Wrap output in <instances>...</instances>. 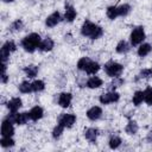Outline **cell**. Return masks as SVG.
Returning <instances> with one entry per match:
<instances>
[{
  "mask_svg": "<svg viewBox=\"0 0 152 152\" xmlns=\"http://www.w3.org/2000/svg\"><path fill=\"white\" fill-rule=\"evenodd\" d=\"M81 33L84 37H89L90 39H97L103 34V30L101 26L91 23L90 20H86L81 26Z\"/></svg>",
  "mask_w": 152,
  "mask_h": 152,
  "instance_id": "1",
  "label": "cell"
},
{
  "mask_svg": "<svg viewBox=\"0 0 152 152\" xmlns=\"http://www.w3.org/2000/svg\"><path fill=\"white\" fill-rule=\"evenodd\" d=\"M42 39H40V36L38 33H30L27 34L25 38H23L21 40V46L24 48V50L26 52H34L36 49L39 48V44H40Z\"/></svg>",
  "mask_w": 152,
  "mask_h": 152,
  "instance_id": "2",
  "label": "cell"
},
{
  "mask_svg": "<svg viewBox=\"0 0 152 152\" xmlns=\"http://www.w3.org/2000/svg\"><path fill=\"white\" fill-rule=\"evenodd\" d=\"M104 71H106V74H107L109 77H112V78H114V77H120V75H121L122 71H124V66H122L121 64L116 63V62H108V63L104 64Z\"/></svg>",
  "mask_w": 152,
  "mask_h": 152,
  "instance_id": "3",
  "label": "cell"
},
{
  "mask_svg": "<svg viewBox=\"0 0 152 152\" xmlns=\"http://www.w3.org/2000/svg\"><path fill=\"white\" fill-rule=\"evenodd\" d=\"M15 49H17L15 43H14L13 40H7V42L2 45L1 51H0V58H1V62H2V63H6V62L8 61V58H10V55H11L12 52H14Z\"/></svg>",
  "mask_w": 152,
  "mask_h": 152,
  "instance_id": "4",
  "label": "cell"
},
{
  "mask_svg": "<svg viewBox=\"0 0 152 152\" xmlns=\"http://www.w3.org/2000/svg\"><path fill=\"white\" fill-rule=\"evenodd\" d=\"M129 39H131V44H132L133 46L141 44V43L144 42V39H145V31H144V27L138 26V27L133 28V31L131 32Z\"/></svg>",
  "mask_w": 152,
  "mask_h": 152,
  "instance_id": "5",
  "label": "cell"
},
{
  "mask_svg": "<svg viewBox=\"0 0 152 152\" xmlns=\"http://www.w3.org/2000/svg\"><path fill=\"white\" fill-rule=\"evenodd\" d=\"M120 99V95L116 93V91H108V93H104L102 95H100L99 100L102 104H108V103H113V102H116L119 101Z\"/></svg>",
  "mask_w": 152,
  "mask_h": 152,
  "instance_id": "6",
  "label": "cell"
},
{
  "mask_svg": "<svg viewBox=\"0 0 152 152\" xmlns=\"http://www.w3.org/2000/svg\"><path fill=\"white\" fill-rule=\"evenodd\" d=\"M75 121H76V116L74 114H62L58 119V124H61L62 126H64L66 128L72 127Z\"/></svg>",
  "mask_w": 152,
  "mask_h": 152,
  "instance_id": "7",
  "label": "cell"
},
{
  "mask_svg": "<svg viewBox=\"0 0 152 152\" xmlns=\"http://www.w3.org/2000/svg\"><path fill=\"white\" fill-rule=\"evenodd\" d=\"M14 134V127H13V122H11L10 120L5 119L1 124V135L2 137H12Z\"/></svg>",
  "mask_w": 152,
  "mask_h": 152,
  "instance_id": "8",
  "label": "cell"
},
{
  "mask_svg": "<svg viewBox=\"0 0 152 152\" xmlns=\"http://www.w3.org/2000/svg\"><path fill=\"white\" fill-rule=\"evenodd\" d=\"M101 115H102V109L99 106H94V107H91L87 110V118L91 121H95V120L100 119Z\"/></svg>",
  "mask_w": 152,
  "mask_h": 152,
  "instance_id": "9",
  "label": "cell"
},
{
  "mask_svg": "<svg viewBox=\"0 0 152 152\" xmlns=\"http://www.w3.org/2000/svg\"><path fill=\"white\" fill-rule=\"evenodd\" d=\"M61 20H62V17H61L59 12H53V13H51V14L46 18L45 25H46L48 27H53V26H56Z\"/></svg>",
  "mask_w": 152,
  "mask_h": 152,
  "instance_id": "10",
  "label": "cell"
},
{
  "mask_svg": "<svg viewBox=\"0 0 152 152\" xmlns=\"http://www.w3.org/2000/svg\"><path fill=\"white\" fill-rule=\"evenodd\" d=\"M71 100H72V95L70 93H61L58 96V104L62 108H66L70 106Z\"/></svg>",
  "mask_w": 152,
  "mask_h": 152,
  "instance_id": "11",
  "label": "cell"
},
{
  "mask_svg": "<svg viewBox=\"0 0 152 152\" xmlns=\"http://www.w3.org/2000/svg\"><path fill=\"white\" fill-rule=\"evenodd\" d=\"M53 46H55V42H53L50 37H46L45 39H43V40L40 42L38 49H39L40 51H43V52H48V51H51V50L53 49Z\"/></svg>",
  "mask_w": 152,
  "mask_h": 152,
  "instance_id": "12",
  "label": "cell"
},
{
  "mask_svg": "<svg viewBox=\"0 0 152 152\" xmlns=\"http://www.w3.org/2000/svg\"><path fill=\"white\" fill-rule=\"evenodd\" d=\"M21 104H23L21 99H19V97H13V99H11V100L7 102V108L10 109V112L17 113V110L21 107Z\"/></svg>",
  "mask_w": 152,
  "mask_h": 152,
  "instance_id": "13",
  "label": "cell"
},
{
  "mask_svg": "<svg viewBox=\"0 0 152 152\" xmlns=\"http://www.w3.org/2000/svg\"><path fill=\"white\" fill-rule=\"evenodd\" d=\"M97 135H99V129L97 128H94V127H90V128H87L84 131V137L88 141L90 142H95L96 139H97Z\"/></svg>",
  "mask_w": 152,
  "mask_h": 152,
  "instance_id": "14",
  "label": "cell"
},
{
  "mask_svg": "<svg viewBox=\"0 0 152 152\" xmlns=\"http://www.w3.org/2000/svg\"><path fill=\"white\" fill-rule=\"evenodd\" d=\"M28 113H30V119H31V120H33V121H37V120L42 119V118H43V114H44L43 108H42V107H39V106L33 107Z\"/></svg>",
  "mask_w": 152,
  "mask_h": 152,
  "instance_id": "15",
  "label": "cell"
},
{
  "mask_svg": "<svg viewBox=\"0 0 152 152\" xmlns=\"http://www.w3.org/2000/svg\"><path fill=\"white\" fill-rule=\"evenodd\" d=\"M76 10L72 7V6H70V5H66L65 6V13H64V19L68 21V23H71V21H74V19L76 18Z\"/></svg>",
  "mask_w": 152,
  "mask_h": 152,
  "instance_id": "16",
  "label": "cell"
},
{
  "mask_svg": "<svg viewBox=\"0 0 152 152\" xmlns=\"http://www.w3.org/2000/svg\"><path fill=\"white\" fill-rule=\"evenodd\" d=\"M102 84H103L102 80H101L100 77H97V76H93V77H90V78L87 81V87L90 88V89L100 88Z\"/></svg>",
  "mask_w": 152,
  "mask_h": 152,
  "instance_id": "17",
  "label": "cell"
},
{
  "mask_svg": "<svg viewBox=\"0 0 152 152\" xmlns=\"http://www.w3.org/2000/svg\"><path fill=\"white\" fill-rule=\"evenodd\" d=\"M115 50H116V52H118V53L124 55V53H127V52L131 50V45H129L126 40H120V42L118 43V45H116Z\"/></svg>",
  "mask_w": 152,
  "mask_h": 152,
  "instance_id": "18",
  "label": "cell"
},
{
  "mask_svg": "<svg viewBox=\"0 0 152 152\" xmlns=\"http://www.w3.org/2000/svg\"><path fill=\"white\" fill-rule=\"evenodd\" d=\"M24 72L26 74V76H27L28 78H33V77H36L37 74H38V66H37V65H33V64L27 65V66L24 68Z\"/></svg>",
  "mask_w": 152,
  "mask_h": 152,
  "instance_id": "19",
  "label": "cell"
},
{
  "mask_svg": "<svg viewBox=\"0 0 152 152\" xmlns=\"http://www.w3.org/2000/svg\"><path fill=\"white\" fill-rule=\"evenodd\" d=\"M151 51H152V46H151L150 44H147V43H144V44H141V45L138 48V55H139L140 57L147 56Z\"/></svg>",
  "mask_w": 152,
  "mask_h": 152,
  "instance_id": "20",
  "label": "cell"
},
{
  "mask_svg": "<svg viewBox=\"0 0 152 152\" xmlns=\"http://www.w3.org/2000/svg\"><path fill=\"white\" fill-rule=\"evenodd\" d=\"M100 70V65L97 62H94V61H90V63L88 64L87 69H86V72L89 74V75H95L97 71Z\"/></svg>",
  "mask_w": 152,
  "mask_h": 152,
  "instance_id": "21",
  "label": "cell"
},
{
  "mask_svg": "<svg viewBox=\"0 0 152 152\" xmlns=\"http://www.w3.org/2000/svg\"><path fill=\"white\" fill-rule=\"evenodd\" d=\"M19 91L23 94H28L31 91H33L32 89V83H30L28 81H24L19 84Z\"/></svg>",
  "mask_w": 152,
  "mask_h": 152,
  "instance_id": "22",
  "label": "cell"
},
{
  "mask_svg": "<svg viewBox=\"0 0 152 152\" xmlns=\"http://www.w3.org/2000/svg\"><path fill=\"white\" fill-rule=\"evenodd\" d=\"M30 119V113L24 112V113H18L17 114V122L18 125H25Z\"/></svg>",
  "mask_w": 152,
  "mask_h": 152,
  "instance_id": "23",
  "label": "cell"
},
{
  "mask_svg": "<svg viewBox=\"0 0 152 152\" xmlns=\"http://www.w3.org/2000/svg\"><path fill=\"white\" fill-rule=\"evenodd\" d=\"M138 129H139L138 124H137L135 121H133V120H131V121L127 124L126 128H125L126 133H128V134H135V133L138 132Z\"/></svg>",
  "mask_w": 152,
  "mask_h": 152,
  "instance_id": "24",
  "label": "cell"
},
{
  "mask_svg": "<svg viewBox=\"0 0 152 152\" xmlns=\"http://www.w3.org/2000/svg\"><path fill=\"white\" fill-rule=\"evenodd\" d=\"M129 12H131V6H129L128 4H122V5L118 6V13H119V17H126Z\"/></svg>",
  "mask_w": 152,
  "mask_h": 152,
  "instance_id": "25",
  "label": "cell"
},
{
  "mask_svg": "<svg viewBox=\"0 0 152 152\" xmlns=\"http://www.w3.org/2000/svg\"><path fill=\"white\" fill-rule=\"evenodd\" d=\"M107 17L110 19V20H114L119 17V13H118V6H109L107 8Z\"/></svg>",
  "mask_w": 152,
  "mask_h": 152,
  "instance_id": "26",
  "label": "cell"
},
{
  "mask_svg": "<svg viewBox=\"0 0 152 152\" xmlns=\"http://www.w3.org/2000/svg\"><path fill=\"white\" fill-rule=\"evenodd\" d=\"M90 61H91V59H89L88 57H82V58H80L78 62H77V69H78V70H82V71H86V69H87L88 64L90 63Z\"/></svg>",
  "mask_w": 152,
  "mask_h": 152,
  "instance_id": "27",
  "label": "cell"
},
{
  "mask_svg": "<svg viewBox=\"0 0 152 152\" xmlns=\"http://www.w3.org/2000/svg\"><path fill=\"white\" fill-rule=\"evenodd\" d=\"M132 101H133V103H134L135 106H139V104H140V103L144 101V91L137 90V91L134 93V95H133Z\"/></svg>",
  "mask_w": 152,
  "mask_h": 152,
  "instance_id": "28",
  "label": "cell"
},
{
  "mask_svg": "<svg viewBox=\"0 0 152 152\" xmlns=\"http://www.w3.org/2000/svg\"><path fill=\"white\" fill-rule=\"evenodd\" d=\"M0 145L4 148L12 147V146H14V140L12 139V137H2V139L0 140Z\"/></svg>",
  "mask_w": 152,
  "mask_h": 152,
  "instance_id": "29",
  "label": "cell"
},
{
  "mask_svg": "<svg viewBox=\"0 0 152 152\" xmlns=\"http://www.w3.org/2000/svg\"><path fill=\"white\" fill-rule=\"evenodd\" d=\"M121 139L119 138V137H116V135H113L110 139H109V141H108V144H109V147L112 148V150H115V148H118L120 145H121Z\"/></svg>",
  "mask_w": 152,
  "mask_h": 152,
  "instance_id": "30",
  "label": "cell"
},
{
  "mask_svg": "<svg viewBox=\"0 0 152 152\" xmlns=\"http://www.w3.org/2000/svg\"><path fill=\"white\" fill-rule=\"evenodd\" d=\"M144 101L152 106V87H147L145 90H144Z\"/></svg>",
  "mask_w": 152,
  "mask_h": 152,
  "instance_id": "31",
  "label": "cell"
},
{
  "mask_svg": "<svg viewBox=\"0 0 152 152\" xmlns=\"http://www.w3.org/2000/svg\"><path fill=\"white\" fill-rule=\"evenodd\" d=\"M45 88V83L42 80H36L32 82V89L33 91H42Z\"/></svg>",
  "mask_w": 152,
  "mask_h": 152,
  "instance_id": "32",
  "label": "cell"
},
{
  "mask_svg": "<svg viewBox=\"0 0 152 152\" xmlns=\"http://www.w3.org/2000/svg\"><path fill=\"white\" fill-rule=\"evenodd\" d=\"M64 128H65L64 126H62L61 124H57V125L55 126V128L52 129V137H53L55 139L59 138V137H61V134L63 133V129H64Z\"/></svg>",
  "mask_w": 152,
  "mask_h": 152,
  "instance_id": "33",
  "label": "cell"
},
{
  "mask_svg": "<svg viewBox=\"0 0 152 152\" xmlns=\"http://www.w3.org/2000/svg\"><path fill=\"white\" fill-rule=\"evenodd\" d=\"M23 27H24V23L20 19H17L11 24V31H20L23 30Z\"/></svg>",
  "mask_w": 152,
  "mask_h": 152,
  "instance_id": "34",
  "label": "cell"
},
{
  "mask_svg": "<svg viewBox=\"0 0 152 152\" xmlns=\"http://www.w3.org/2000/svg\"><path fill=\"white\" fill-rule=\"evenodd\" d=\"M151 76H152V69H142L138 75L139 78H148Z\"/></svg>",
  "mask_w": 152,
  "mask_h": 152,
  "instance_id": "35",
  "label": "cell"
},
{
  "mask_svg": "<svg viewBox=\"0 0 152 152\" xmlns=\"http://www.w3.org/2000/svg\"><path fill=\"white\" fill-rule=\"evenodd\" d=\"M124 80L122 78H120V77H114V80L112 81V83H110V87H112V89L114 90L115 88H118V87H120L121 84H124Z\"/></svg>",
  "mask_w": 152,
  "mask_h": 152,
  "instance_id": "36",
  "label": "cell"
},
{
  "mask_svg": "<svg viewBox=\"0 0 152 152\" xmlns=\"http://www.w3.org/2000/svg\"><path fill=\"white\" fill-rule=\"evenodd\" d=\"M8 80V76L6 75V72H1V82L2 83H6Z\"/></svg>",
  "mask_w": 152,
  "mask_h": 152,
  "instance_id": "37",
  "label": "cell"
},
{
  "mask_svg": "<svg viewBox=\"0 0 152 152\" xmlns=\"http://www.w3.org/2000/svg\"><path fill=\"white\" fill-rule=\"evenodd\" d=\"M146 140H147L148 142H152V131H150V132L147 133V137H146Z\"/></svg>",
  "mask_w": 152,
  "mask_h": 152,
  "instance_id": "38",
  "label": "cell"
},
{
  "mask_svg": "<svg viewBox=\"0 0 152 152\" xmlns=\"http://www.w3.org/2000/svg\"><path fill=\"white\" fill-rule=\"evenodd\" d=\"M2 1H4V2H6V4H7V2H12V1H14V0H2Z\"/></svg>",
  "mask_w": 152,
  "mask_h": 152,
  "instance_id": "39",
  "label": "cell"
}]
</instances>
